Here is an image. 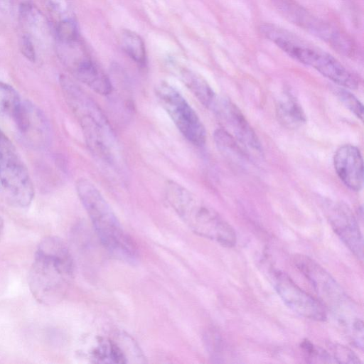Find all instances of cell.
<instances>
[{"mask_svg":"<svg viewBox=\"0 0 364 364\" xmlns=\"http://www.w3.org/2000/svg\"><path fill=\"white\" fill-rule=\"evenodd\" d=\"M20 50L22 54L29 60L33 62L36 58V48L33 39L23 33L20 38Z\"/></svg>","mask_w":364,"mask_h":364,"instance_id":"cell-23","label":"cell"},{"mask_svg":"<svg viewBox=\"0 0 364 364\" xmlns=\"http://www.w3.org/2000/svg\"><path fill=\"white\" fill-rule=\"evenodd\" d=\"M60 84L65 100L80 125L90 151L110 166H119L122 158L117 138L100 107L67 77H60Z\"/></svg>","mask_w":364,"mask_h":364,"instance_id":"cell-1","label":"cell"},{"mask_svg":"<svg viewBox=\"0 0 364 364\" xmlns=\"http://www.w3.org/2000/svg\"><path fill=\"white\" fill-rule=\"evenodd\" d=\"M17 92L9 85L0 81V114H13L21 103Z\"/></svg>","mask_w":364,"mask_h":364,"instance_id":"cell-19","label":"cell"},{"mask_svg":"<svg viewBox=\"0 0 364 364\" xmlns=\"http://www.w3.org/2000/svg\"><path fill=\"white\" fill-rule=\"evenodd\" d=\"M282 14L312 35L327 42L332 48L346 55L354 51V44L344 33L313 16L294 0H272Z\"/></svg>","mask_w":364,"mask_h":364,"instance_id":"cell-9","label":"cell"},{"mask_svg":"<svg viewBox=\"0 0 364 364\" xmlns=\"http://www.w3.org/2000/svg\"><path fill=\"white\" fill-rule=\"evenodd\" d=\"M327 217L335 233L358 259L363 260V236L350 208L342 203L330 204Z\"/></svg>","mask_w":364,"mask_h":364,"instance_id":"cell-11","label":"cell"},{"mask_svg":"<svg viewBox=\"0 0 364 364\" xmlns=\"http://www.w3.org/2000/svg\"><path fill=\"white\" fill-rule=\"evenodd\" d=\"M0 183L10 205L26 208L31 204L34 190L28 171L13 143L1 130Z\"/></svg>","mask_w":364,"mask_h":364,"instance_id":"cell-6","label":"cell"},{"mask_svg":"<svg viewBox=\"0 0 364 364\" xmlns=\"http://www.w3.org/2000/svg\"><path fill=\"white\" fill-rule=\"evenodd\" d=\"M335 171L346 186L359 191L363 185V161L360 150L354 145L340 146L333 157Z\"/></svg>","mask_w":364,"mask_h":364,"instance_id":"cell-13","label":"cell"},{"mask_svg":"<svg viewBox=\"0 0 364 364\" xmlns=\"http://www.w3.org/2000/svg\"><path fill=\"white\" fill-rule=\"evenodd\" d=\"M272 279L276 291L293 311L306 318L326 320L324 305L300 288L288 274L275 270L273 272Z\"/></svg>","mask_w":364,"mask_h":364,"instance_id":"cell-10","label":"cell"},{"mask_svg":"<svg viewBox=\"0 0 364 364\" xmlns=\"http://www.w3.org/2000/svg\"><path fill=\"white\" fill-rule=\"evenodd\" d=\"M13 11L12 0H0V21L8 20Z\"/></svg>","mask_w":364,"mask_h":364,"instance_id":"cell-25","label":"cell"},{"mask_svg":"<svg viewBox=\"0 0 364 364\" xmlns=\"http://www.w3.org/2000/svg\"><path fill=\"white\" fill-rule=\"evenodd\" d=\"M259 30L289 57L313 68L338 85L350 89L358 86L357 77L325 50L272 23L261 25Z\"/></svg>","mask_w":364,"mask_h":364,"instance_id":"cell-5","label":"cell"},{"mask_svg":"<svg viewBox=\"0 0 364 364\" xmlns=\"http://www.w3.org/2000/svg\"><path fill=\"white\" fill-rule=\"evenodd\" d=\"M327 347L329 349V353L336 363H361L359 357L353 350L343 345L328 342Z\"/></svg>","mask_w":364,"mask_h":364,"instance_id":"cell-21","label":"cell"},{"mask_svg":"<svg viewBox=\"0 0 364 364\" xmlns=\"http://www.w3.org/2000/svg\"><path fill=\"white\" fill-rule=\"evenodd\" d=\"M2 230H3V220L0 216V235L2 232Z\"/></svg>","mask_w":364,"mask_h":364,"instance_id":"cell-27","label":"cell"},{"mask_svg":"<svg viewBox=\"0 0 364 364\" xmlns=\"http://www.w3.org/2000/svg\"><path fill=\"white\" fill-rule=\"evenodd\" d=\"M207 337L208 346L213 358L215 359L220 358L223 350V343L220 335L216 332H210Z\"/></svg>","mask_w":364,"mask_h":364,"instance_id":"cell-24","label":"cell"},{"mask_svg":"<svg viewBox=\"0 0 364 364\" xmlns=\"http://www.w3.org/2000/svg\"><path fill=\"white\" fill-rule=\"evenodd\" d=\"M58 43H68L79 40V33L75 21L71 18L61 19L55 29Z\"/></svg>","mask_w":364,"mask_h":364,"instance_id":"cell-20","label":"cell"},{"mask_svg":"<svg viewBox=\"0 0 364 364\" xmlns=\"http://www.w3.org/2000/svg\"><path fill=\"white\" fill-rule=\"evenodd\" d=\"M177 70L179 78L187 88L204 106L212 109L218 98L208 83L189 69L179 68Z\"/></svg>","mask_w":364,"mask_h":364,"instance_id":"cell-14","label":"cell"},{"mask_svg":"<svg viewBox=\"0 0 364 364\" xmlns=\"http://www.w3.org/2000/svg\"><path fill=\"white\" fill-rule=\"evenodd\" d=\"M75 188L102 244L117 258L134 261L136 246L101 192L87 178L78 179Z\"/></svg>","mask_w":364,"mask_h":364,"instance_id":"cell-4","label":"cell"},{"mask_svg":"<svg viewBox=\"0 0 364 364\" xmlns=\"http://www.w3.org/2000/svg\"><path fill=\"white\" fill-rule=\"evenodd\" d=\"M154 92L182 135L195 146H201L206 141V131L198 115L182 94L166 82L158 83Z\"/></svg>","mask_w":364,"mask_h":364,"instance_id":"cell-8","label":"cell"},{"mask_svg":"<svg viewBox=\"0 0 364 364\" xmlns=\"http://www.w3.org/2000/svg\"><path fill=\"white\" fill-rule=\"evenodd\" d=\"M50 9L58 14H64L67 11L65 0H45Z\"/></svg>","mask_w":364,"mask_h":364,"instance_id":"cell-26","label":"cell"},{"mask_svg":"<svg viewBox=\"0 0 364 364\" xmlns=\"http://www.w3.org/2000/svg\"><path fill=\"white\" fill-rule=\"evenodd\" d=\"M276 107L278 119L284 127L294 129L305 123L304 112L295 97L289 92L283 94Z\"/></svg>","mask_w":364,"mask_h":364,"instance_id":"cell-15","label":"cell"},{"mask_svg":"<svg viewBox=\"0 0 364 364\" xmlns=\"http://www.w3.org/2000/svg\"><path fill=\"white\" fill-rule=\"evenodd\" d=\"M304 358L308 363H334V360L328 351L316 346L310 341L305 339L300 345Z\"/></svg>","mask_w":364,"mask_h":364,"instance_id":"cell-18","label":"cell"},{"mask_svg":"<svg viewBox=\"0 0 364 364\" xmlns=\"http://www.w3.org/2000/svg\"><path fill=\"white\" fill-rule=\"evenodd\" d=\"M336 94L341 102L358 118L363 119V106L349 91L343 88L336 90Z\"/></svg>","mask_w":364,"mask_h":364,"instance_id":"cell-22","label":"cell"},{"mask_svg":"<svg viewBox=\"0 0 364 364\" xmlns=\"http://www.w3.org/2000/svg\"><path fill=\"white\" fill-rule=\"evenodd\" d=\"M120 43L123 50L136 63L144 65L146 55L144 43L136 33L124 30L120 34Z\"/></svg>","mask_w":364,"mask_h":364,"instance_id":"cell-16","label":"cell"},{"mask_svg":"<svg viewBox=\"0 0 364 364\" xmlns=\"http://www.w3.org/2000/svg\"><path fill=\"white\" fill-rule=\"evenodd\" d=\"M19 17L23 26L32 33L47 31V23L42 14L33 4H21L19 9Z\"/></svg>","mask_w":364,"mask_h":364,"instance_id":"cell-17","label":"cell"},{"mask_svg":"<svg viewBox=\"0 0 364 364\" xmlns=\"http://www.w3.org/2000/svg\"><path fill=\"white\" fill-rule=\"evenodd\" d=\"M227 123L234 136L249 151L262 154L257 135L238 107L226 99H218L213 108Z\"/></svg>","mask_w":364,"mask_h":364,"instance_id":"cell-12","label":"cell"},{"mask_svg":"<svg viewBox=\"0 0 364 364\" xmlns=\"http://www.w3.org/2000/svg\"><path fill=\"white\" fill-rule=\"evenodd\" d=\"M165 188L168 203L193 232L223 247L235 246V231L214 210L175 181H168Z\"/></svg>","mask_w":364,"mask_h":364,"instance_id":"cell-3","label":"cell"},{"mask_svg":"<svg viewBox=\"0 0 364 364\" xmlns=\"http://www.w3.org/2000/svg\"><path fill=\"white\" fill-rule=\"evenodd\" d=\"M73 270L71 255L60 239L43 240L35 253L28 284L33 296L41 303L52 304L64 294Z\"/></svg>","mask_w":364,"mask_h":364,"instance_id":"cell-2","label":"cell"},{"mask_svg":"<svg viewBox=\"0 0 364 364\" xmlns=\"http://www.w3.org/2000/svg\"><path fill=\"white\" fill-rule=\"evenodd\" d=\"M294 262L310 282L324 303L323 305L330 309L345 326L357 318L353 313V303L339 284L324 268L304 255H295Z\"/></svg>","mask_w":364,"mask_h":364,"instance_id":"cell-7","label":"cell"}]
</instances>
